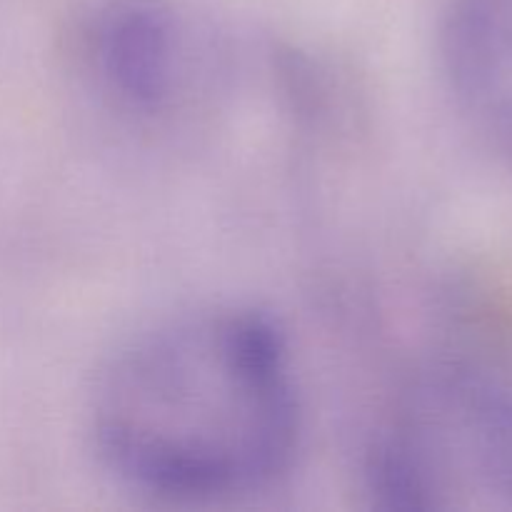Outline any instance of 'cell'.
<instances>
[{"instance_id": "obj_1", "label": "cell", "mask_w": 512, "mask_h": 512, "mask_svg": "<svg viewBox=\"0 0 512 512\" xmlns=\"http://www.w3.org/2000/svg\"><path fill=\"white\" fill-rule=\"evenodd\" d=\"M90 433L110 473L168 500L250 495L298 450V378L283 335L238 308L183 313L123 345L95 380Z\"/></svg>"}, {"instance_id": "obj_2", "label": "cell", "mask_w": 512, "mask_h": 512, "mask_svg": "<svg viewBox=\"0 0 512 512\" xmlns=\"http://www.w3.org/2000/svg\"><path fill=\"white\" fill-rule=\"evenodd\" d=\"M373 488L395 510H512V378L453 360L415 378L385 418Z\"/></svg>"}, {"instance_id": "obj_3", "label": "cell", "mask_w": 512, "mask_h": 512, "mask_svg": "<svg viewBox=\"0 0 512 512\" xmlns=\"http://www.w3.org/2000/svg\"><path fill=\"white\" fill-rule=\"evenodd\" d=\"M440 50L465 123L512 165V0H445Z\"/></svg>"}]
</instances>
